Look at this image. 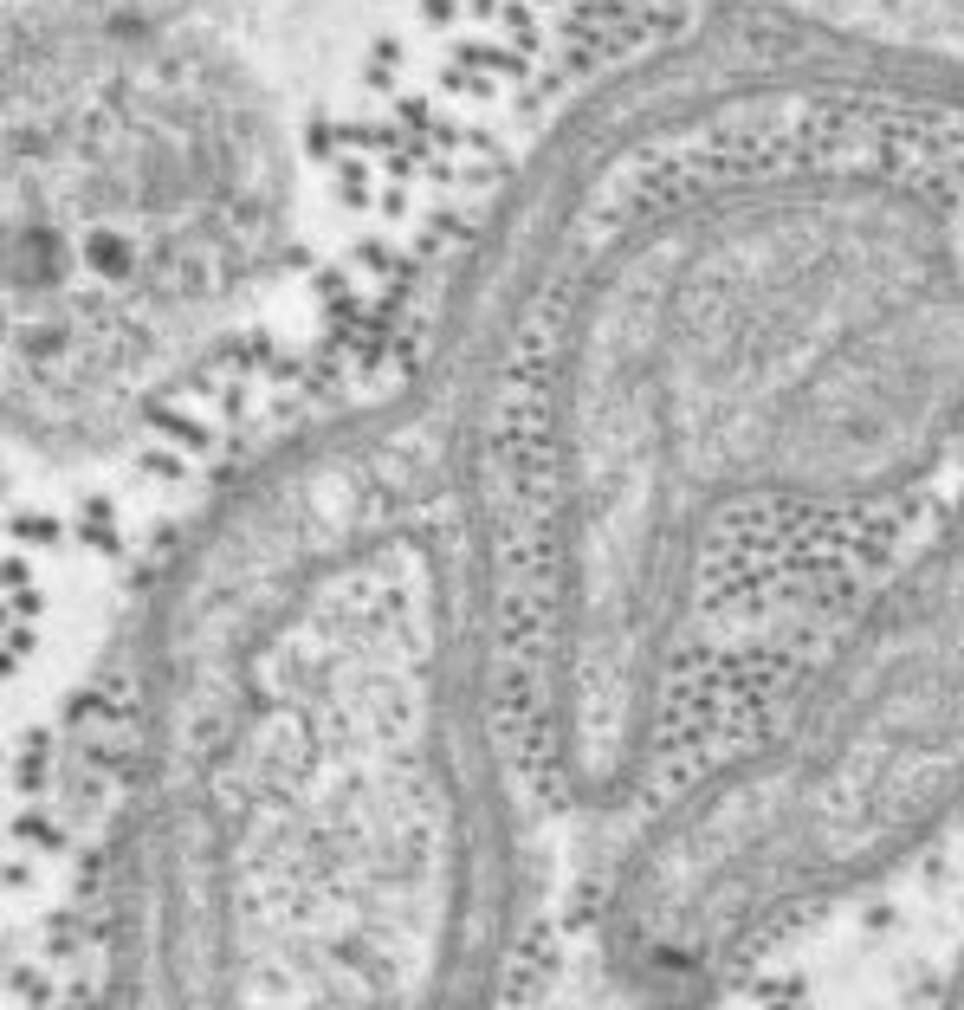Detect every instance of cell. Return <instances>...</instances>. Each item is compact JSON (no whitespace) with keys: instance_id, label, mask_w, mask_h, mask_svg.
Instances as JSON below:
<instances>
[{"instance_id":"obj_1","label":"cell","mask_w":964,"mask_h":1010,"mask_svg":"<svg viewBox=\"0 0 964 1010\" xmlns=\"http://www.w3.org/2000/svg\"><path fill=\"white\" fill-rule=\"evenodd\" d=\"M525 596L447 395L227 493L143 596L98 1010H499L525 939Z\"/></svg>"},{"instance_id":"obj_2","label":"cell","mask_w":964,"mask_h":1010,"mask_svg":"<svg viewBox=\"0 0 964 1010\" xmlns=\"http://www.w3.org/2000/svg\"><path fill=\"white\" fill-rule=\"evenodd\" d=\"M958 363L939 279L893 253H712L628 298L518 525L531 739L570 797L654 771L732 518L887 486Z\"/></svg>"},{"instance_id":"obj_3","label":"cell","mask_w":964,"mask_h":1010,"mask_svg":"<svg viewBox=\"0 0 964 1010\" xmlns=\"http://www.w3.org/2000/svg\"><path fill=\"white\" fill-rule=\"evenodd\" d=\"M945 1010H964V972L952 978V998H945Z\"/></svg>"}]
</instances>
